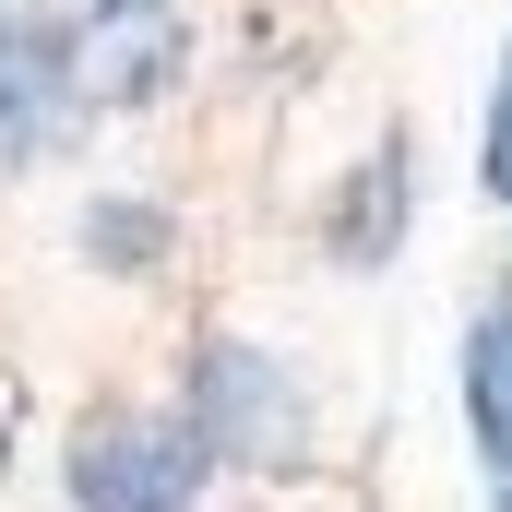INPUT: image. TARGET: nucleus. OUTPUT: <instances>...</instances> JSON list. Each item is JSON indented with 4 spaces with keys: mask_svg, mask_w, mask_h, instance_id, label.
I'll return each mask as SVG.
<instances>
[{
    "mask_svg": "<svg viewBox=\"0 0 512 512\" xmlns=\"http://www.w3.org/2000/svg\"><path fill=\"white\" fill-rule=\"evenodd\" d=\"M179 417L203 429V453H215L227 477H298V465L322 453L298 370L262 358L251 334H203V346H191V393H179Z\"/></svg>",
    "mask_w": 512,
    "mask_h": 512,
    "instance_id": "1",
    "label": "nucleus"
},
{
    "mask_svg": "<svg viewBox=\"0 0 512 512\" xmlns=\"http://www.w3.org/2000/svg\"><path fill=\"white\" fill-rule=\"evenodd\" d=\"M60 489L72 512H191L215 489V453L179 405H96L60 453Z\"/></svg>",
    "mask_w": 512,
    "mask_h": 512,
    "instance_id": "2",
    "label": "nucleus"
},
{
    "mask_svg": "<svg viewBox=\"0 0 512 512\" xmlns=\"http://www.w3.org/2000/svg\"><path fill=\"white\" fill-rule=\"evenodd\" d=\"M72 120H84L72 24H48V12H0V167H36Z\"/></svg>",
    "mask_w": 512,
    "mask_h": 512,
    "instance_id": "3",
    "label": "nucleus"
},
{
    "mask_svg": "<svg viewBox=\"0 0 512 512\" xmlns=\"http://www.w3.org/2000/svg\"><path fill=\"white\" fill-rule=\"evenodd\" d=\"M453 393H465V441H477V465H489V477H512V262L489 274V298L465 310Z\"/></svg>",
    "mask_w": 512,
    "mask_h": 512,
    "instance_id": "4",
    "label": "nucleus"
},
{
    "mask_svg": "<svg viewBox=\"0 0 512 512\" xmlns=\"http://www.w3.org/2000/svg\"><path fill=\"white\" fill-rule=\"evenodd\" d=\"M405 215H417V143L405 131H382L370 143V167H346V191H334V262L346 274H382L393 251H405Z\"/></svg>",
    "mask_w": 512,
    "mask_h": 512,
    "instance_id": "5",
    "label": "nucleus"
},
{
    "mask_svg": "<svg viewBox=\"0 0 512 512\" xmlns=\"http://www.w3.org/2000/svg\"><path fill=\"white\" fill-rule=\"evenodd\" d=\"M477 191L512 215V36H501V84H489V131H477Z\"/></svg>",
    "mask_w": 512,
    "mask_h": 512,
    "instance_id": "6",
    "label": "nucleus"
},
{
    "mask_svg": "<svg viewBox=\"0 0 512 512\" xmlns=\"http://www.w3.org/2000/svg\"><path fill=\"white\" fill-rule=\"evenodd\" d=\"M84 251H96V262H155V251H167V227H155V203H96Z\"/></svg>",
    "mask_w": 512,
    "mask_h": 512,
    "instance_id": "7",
    "label": "nucleus"
},
{
    "mask_svg": "<svg viewBox=\"0 0 512 512\" xmlns=\"http://www.w3.org/2000/svg\"><path fill=\"white\" fill-rule=\"evenodd\" d=\"M489 512H512V477H489Z\"/></svg>",
    "mask_w": 512,
    "mask_h": 512,
    "instance_id": "8",
    "label": "nucleus"
}]
</instances>
